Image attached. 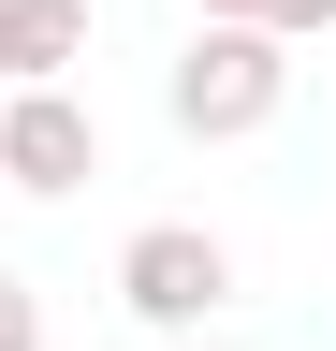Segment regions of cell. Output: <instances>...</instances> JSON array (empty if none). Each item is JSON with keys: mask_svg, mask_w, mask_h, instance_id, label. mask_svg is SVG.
<instances>
[{"mask_svg": "<svg viewBox=\"0 0 336 351\" xmlns=\"http://www.w3.org/2000/svg\"><path fill=\"white\" fill-rule=\"evenodd\" d=\"M88 59V0H0V88H59Z\"/></svg>", "mask_w": 336, "mask_h": 351, "instance_id": "4", "label": "cell"}, {"mask_svg": "<svg viewBox=\"0 0 336 351\" xmlns=\"http://www.w3.org/2000/svg\"><path fill=\"white\" fill-rule=\"evenodd\" d=\"M117 307H132V322H161V337L220 322V307H234V249L205 234V219H146V234L117 249Z\"/></svg>", "mask_w": 336, "mask_h": 351, "instance_id": "2", "label": "cell"}, {"mask_svg": "<svg viewBox=\"0 0 336 351\" xmlns=\"http://www.w3.org/2000/svg\"><path fill=\"white\" fill-rule=\"evenodd\" d=\"M190 15H248V29H278V44H307V29H336V0H190Z\"/></svg>", "mask_w": 336, "mask_h": 351, "instance_id": "5", "label": "cell"}, {"mask_svg": "<svg viewBox=\"0 0 336 351\" xmlns=\"http://www.w3.org/2000/svg\"><path fill=\"white\" fill-rule=\"evenodd\" d=\"M278 103H292V44L248 29V15H190L176 73H161V117H176L190 147H234V132H263Z\"/></svg>", "mask_w": 336, "mask_h": 351, "instance_id": "1", "label": "cell"}, {"mask_svg": "<svg viewBox=\"0 0 336 351\" xmlns=\"http://www.w3.org/2000/svg\"><path fill=\"white\" fill-rule=\"evenodd\" d=\"M0 351H44V293H29L15 263H0Z\"/></svg>", "mask_w": 336, "mask_h": 351, "instance_id": "6", "label": "cell"}, {"mask_svg": "<svg viewBox=\"0 0 336 351\" xmlns=\"http://www.w3.org/2000/svg\"><path fill=\"white\" fill-rule=\"evenodd\" d=\"M88 176H103V117L73 103V73L59 88H0V191L59 205V191H88Z\"/></svg>", "mask_w": 336, "mask_h": 351, "instance_id": "3", "label": "cell"}]
</instances>
